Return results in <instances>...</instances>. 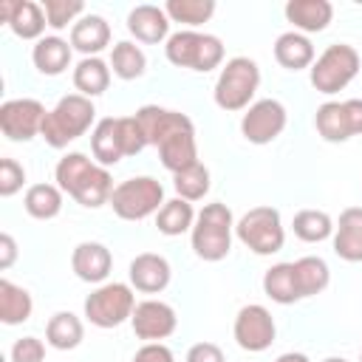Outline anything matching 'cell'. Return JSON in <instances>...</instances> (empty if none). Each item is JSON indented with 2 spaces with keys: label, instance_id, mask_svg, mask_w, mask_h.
I'll list each match as a JSON object with an SVG mask.
<instances>
[{
  "label": "cell",
  "instance_id": "7402d4cb",
  "mask_svg": "<svg viewBox=\"0 0 362 362\" xmlns=\"http://www.w3.org/2000/svg\"><path fill=\"white\" fill-rule=\"evenodd\" d=\"M158 158L164 164V170H170L173 175L198 164V141H195V124L192 127H184V130H175L170 133L158 147Z\"/></svg>",
  "mask_w": 362,
  "mask_h": 362
},
{
  "label": "cell",
  "instance_id": "cb8c5ba5",
  "mask_svg": "<svg viewBox=\"0 0 362 362\" xmlns=\"http://www.w3.org/2000/svg\"><path fill=\"white\" fill-rule=\"evenodd\" d=\"M110 45V25L102 14H82L71 25V48L85 57H96Z\"/></svg>",
  "mask_w": 362,
  "mask_h": 362
},
{
  "label": "cell",
  "instance_id": "4fadbf2b",
  "mask_svg": "<svg viewBox=\"0 0 362 362\" xmlns=\"http://www.w3.org/2000/svg\"><path fill=\"white\" fill-rule=\"evenodd\" d=\"M45 107L40 99H8L0 105V130L11 141H31L34 136L42 133L45 122Z\"/></svg>",
  "mask_w": 362,
  "mask_h": 362
},
{
  "label": "cell",
  "instance_id": "2e32d148",
  "mask_svg": "<svg viewBox=\"0 0 362 362\" xmlns=\"http://www.w3.org/2000/svg\"><path fill=\"white\" fill-rule=\"evenodd\" d=\"M0 20L20 40H42V31L48 25L42 3H34V0H3L0 3Z\"/></svg>",
  "mask_w": 362,
  "mask_h": 362
},
{
  "label": "cell",
  "instance_id": "ee69618b",
  "mask_svg": "<svg viewBox=\"0 0 362 362\" xmlns=\"http://www.w3.org/2000/svg\"><path fill=\"white\" fill-rule=\"evenodd\" d=\"M274 362H311L305 354H300V351H288V354H280Z\"/></svg>",
  "mask_w": 362,
  "mask_h": 362
},
{
  "label": "cell",
  "instance_id": "836d02e7",
  "mask_svg": "<svg viewBox=\"0 0 362 362\" xmlns=\"http://www.w3.org/2000/svg\"><path fill=\"white\" fill-rule=\"evenodd\" d=\"M110 71H113L119 79H124V82L139 79V76L147 71V57H144V51H141L136 42L122 40V42H116L113 51H110Z\"/></svg>",
  "mask_w": 362,
  "mask_h": 362
},
{
  "label": "cell",
  "instance_id": "8992f818",
  "mask_svg": "<svg viewBox=\"0 0 362 362\" xmlns=\"http://www.w3.org/2000/svg\"><path fill=\"white\" fill-rule=\"evenodd\" d=\"M260 85V68L255 59L249 57H232L226 59V65L221 68L218 79H215V105L226 113L235 110H246L257 93Z\"/></svg>",
  "mask_w": 362,
  "mask_h": 362
},
{
  "label": "cell",
  "instance_id": "9c48e42d",
  "mask_svg": "<svg viewBox=\"0 0 362 362\" xmlns=\"http://www.w3.org/2000/svg\"><path fill=\"white\" fill-rule=\"evenodd\" d=\"M235 235L249 252L263 257L280 252L286 243V226L274 206H252L249 212H243L235 223Z\"/></svg>",
  "mask_w": 362,
  "mask_h": 362
},
{
  "label": "cell",
  "instance_id": "7a4b0ae2",
  "mask_svg": "<svg viewBox=\"0 0 362 362\" xmlns=\"http://www.w3.org/2000/svg\"><path fill=\"white\" fill-rule=\"evenodd\" d=\"M144 147H147V139L136 116H107L93 124L90 153L102 167L119 164L124 156H136Z\"/></svg>",
  "mask_w": 362,
  "mask_h": 362
},
{
  "label": "cell",
  "instance_id": "8fae6325",
  "mask_svg": "<svg viewBox=\"0 0 362 362\" xmlns=\"http://www.w3.org/2000/svg\"><path fill=\"white\" fill-rule=\"evenodd\" d=\"M314 127L331 144L362 136V99L322 102L314 113Z\"/></svg>",
  "mask_w": 362,
  "mask_h": 362
},
{
  "label": "cell",
  "instance_id": "d6986e66",
  "mask_svg": "<svg viewBox=\"0 0 362 362\" xmlns=\"http://www.w3.org/2000/svg\"><path fill=\"white\" fill-rule=\"evenodd\" d=\"M144 130V139L147 144L158 147L170 133L175 130H184V127H192V119L181 110H170V107H158V105H144L133 113Z\"/></svg>",
  "mask_w": 362,
  "mask_h": 362
},
{
  "label": "cell",
  "instance_id": "d4e9b609",
  "mask_svg": "<svg viewBox=\"0 0 362 362\" xmlns=\"http://www.w3.org/2000/svg\"><path fill=\"white\" fill-rule=\"evenodd\" d=\"M274 59L286 68V71H303L314 65V45L305 34L300 31H286L274 40Z\"/></svg>",
  "mask_w": 362,
  "mask_h": 362
},
{
  "label": "cell",
  "instance_id": "f1b7e54d",
  "mask_svg": "<svg viewBox=\"0 0 362 362\" xmlns=\"http://www.w3.org/2000/svg\"><path fill=\"white\" fill-rule=\"evenodd\" d=\"M85 337V325L74 311H57L45 325V342L57 351H74Z\"/></svg>",
  "mask_w": 362,
  "mask_h": 362
},
{
  "label": "cell",
  "instance_id": "5bb4252c",
  "mask_svg": "<svg viewBox=\"0 0 362 362\" xmlns=\"http://www.w3.org/2000/svg\"><path fill=\"white\" fill-rule=\"evenodd\" d=\"M232 334H235V342L249 351V354H260L266 351L274 337H277V325H274V317L266 305H257V303H249L238 311L235 317V325H232Z\"/></svg>",
  "mask_w": 362,
  "mask_h": 362
},
{
  "label": "cell",
  "instance_id": "ba28073f",
  "mask_svg": "<svg viewBox=\"0 0 362 362\" xmlns=\"http://www.w3.org/2000/svg\"><path fill=\"white\" fill-rule=\"evenodd\" d=\"M110 206L122 221H144L164 206V187L153 175H133L113 187Z\"/></svg>",
  "mask_w": 362,
  "mask_h": 362
},
{
  "label": "cell",
  "instance_id": "9a60e30c",
  "mask_svg": "<svg viewBox=\"0 0 362 362\" xmlns=\"http://www.w3.org/2000/svg\"><path fill=\"white\" fill-rule=\"evenodd\" d=\"M130 325H133V334L139 339L161 342L178 328V317H175V308L164 300H141L133 308Z\"/></svg>",
  "mask_w": 362,
  "mask_h": 362
},
{
  "label": "cell",
  "instance_id": "e0dca14e",
  "mask_svg": "<svg viewBox=\"0 0 362 362\" xmlns=\"http://www.w3.org/2000/svg\"><path fill=\"white\" fill-rule=\"evenodd\" d=\"M71 269L82 283H93L102 286L113 269V255L105 243L99 240H82L74 252H71Z\"/></svg>",
  "mask_w": 362,
  "mask_h": 362
},
{
  "label": "cell",
  "instance_id": "d6a6232c",
  "mask_svg": "<svg viewBox=\"0 0 362 362\" xmlns=\"http://www.w3.org/2000/svg\"><path fill=\"white\" fill-rule=\"evenodd\" d=\"M192 223H195V209L189 201L184 198H173V201H164V206L158 209L156 215V226L161 235L167 238H178L184 232H192Z\"/></svg>",
  "mask_w": 362,
  "mask_h": 362
},
{
  "label": "cell",
  "instance_id": "f546056e",
  "mask_svg": "<svg viewBox=\"0 0 362 362\" xmlns=\"http://www.w3.org/2000/svg\"><path fill=\"white\" fill-rule=\"evenodd\" d=\"M294 274H297V288H300V297H317L328 288L331 283V269L322 257H314V255H305L300 260H294Z\"/></svg>",
  "mask_w": 362,
  "mask_h": 362
},
{
  "label": "cell",
  "instance_id": "52a82bcc",
  "mask_svg": "<svg viewBox=\"0 0 362 362\" xmlns=\"http://www.w3.org/2000/svg\"><path fill=\"white\" fill-rule=\"evenodd\" d=\"M359 65H362V59L354 45L334 42L314 59V65L308 68V79L317 93L334 96L354 82V76L359 74Z\"/></svg>",
  "mask_w": 362,
  "mask_h": 362
},
{
  "label": "cell",
  "instance_id": "6da1fadb",
  "mask_svg": "<svg viewBox=\"0 0 362 362\" xmlns=\"http://www.w3.org/2000/svg\"><path fill=\"white\" fill-rule=\"evenodd\" d=\"M57 187L71 195L76 204L96 209L102 204H110V192H113V178L107 173V167L96 164L93 158H88L85 153H68L57 161L54 170Z\"/></svg>",
  "mask_w": 362,
  "mask_h": 362
},
{
  "label": "cell",
  "instance_id": "e575fe53",
  "mask_svg": "<svg viewBox=\"0 0 362 362\" xmlns=\"http://www.w3.org/2000/svg\"><path fill=\"white\" fill-rule=\"evenodd\" d=\"M291 229L305 243H320V240L334 238V221L322 209H300L291 221Z\"/></svg>",
  "mask_w": 362,
  "mask_h": 362
},
{
  "label": "cell",
  "instance_id": "5b68a950",
  "mask_svg": "<svg viewBox=\"0 0 362 362\" xmlns=\"http://www.w3.org/2000/svg\"><path fill=\"white\" fill-rule=\"evenodd\" d=\"M164 57L175 68H189V71L206 74V71L221 68V62H223V42L215 34L184 28V31L170 34V40L164 45Z\"/></svg>",
  "mask_w": 362,
  "mask_h": 362
},
{
  "label": "cell",
  "instance_id": "277c9868",
  "mask_svg": "<svg viewBox=\"0 0 362 362\" xmlns=\"http://www.w3.org/2000/svg\"><path fill=\"white\" fill-rule=\"evenodd\" d=\"M232 235H235L232 209L221 201L204 204V209L195 215V223L189 232L192 252L206 263H218L232 252Z\"/></svg>",
  "mask_w": 362,
  "mask_h": 362
},
{
  "label": "cell",
  "instance_id": "ffe728a7",
  "mask_svg": "<svg viewBox=\"0 0 362 362\" xmlns=\"http://www.w3.org/2000/svg\"><path fill=\"white\" fill-rule=\"evenodd\" d=\"M127 31L139 42L158 45V42L170 40V17H167L164 6L141 3V6L130 8V14H127Z\"/></svg>",
  "mask_w": 362,
  "mask_h": 362
},
{
  "label": "cell",
  "instance_id": "f6af8a7d",
  "mask_svg": "<svg viewBox=\"0 0 362 362\" xmlns=\"http://www.w3.org/2000/svg\"><path fill=\"white\" fill-rule=\"evenodd\" d=\"M322 362H348V359H345V356H325Z\"/></svg>",
  "mask_w": 362,
  "mask_h": 362
},
{
  "label": "cell",
  "instance_id": "4316f807",
  "mask_svg": "<svg viewBox=\"0 0 362 362\" xmlns=\"http://www.w3.org/2000/svg\"><path fill=\"white\" fill-rule=\"evenodd\" d=\"M110 85V62L99 59V57H82L74 68V88L76 93L93 99L102 96Z\"/></svg>",
  "mask_w": 362,
  "mask_h": 362
},
{
  "label": "cell",
  "instance_id": "f35d334b",
  "mask_svg": "<svg viewBox=\"0 0 362 362\" xmlns=\"http://www.w3.org/2000/svg\"><path fill=\"white\" fill-rule=\"evenodd\" d=\"M25 184V170L23 164H17L14 158H3L0 161V195L11 198L14 192H20Z\"/></svg>",
  "mask_w": 362,
  "mask_h": 362
},
{
  "label": "cell",
  "instance_id": "83f0119b",
  "mask_svg": "<svg viewBox=\"0 0 362 362\" xmlns=\"http://www.w3.org/2000/svg\"><path fill=\"white\" fill-rule=\"evenodd\" d=\"M263 294L280 305H291V303L303 300L300 288H297L294 263H274L272 269H266L263 272Z\"/></svg>",
  "mask_w": 362,
  "mask_h": 362
},
{
  "label": "cell",
  "instance_id": "484cf974",
  "mask_svg": "<svg viewBox=\"0 0 362 362\" xmlns=\"http://www.w3.org/2000/svg\"><path fill=\"white\" fill-rule=\"evenodd\" d=\"M71 42L62 37H42L37 40V45L31 48V62L40 74L45 76H59L65 74V68L71 65Z\"/></svg>",
  "mask_w": 362,
  "mask_h": 362
},
{
  "label": "cell",
  "instance_id": "7bdbcfd3",
  "mask_svg": "<svg viewBox=\"0 0 362 362\" xmlns=\"http://www.w3.org/2000/svg\"><path fill=\"white\" fill-rule=\"evenodd\" d=\"M17 260V243L8 232L0 235V269H11Z\"/></svg>",
  "mask_w": 362,
  "mask_h": 362
},
{
  "label": "cell",
  "instance_id": "bcb514c9",
  "mask_svg": "<svg viewBox=\"0 0 362 362\" xmlns=\"http://www.w3.org/2000/svg\"><path fill=\"white\" fill-rule=\"evenodd\" d=\"M359 362H362V348H359Z\"/></svg>",
  "mask_w": 362,
  "mask_h": 362
},
{
  "label": "cell",
  "instance_id": "b9f144b4",
  "mask_svg": "<svg viewBox=\"0 0 362 362\" xmlns=\"http://www.w3.org/2000/svg\"><path fill=\"white\" fill-rule=\"evenodd\" d=\"M187 362H226V356L215 342H195L187 351Z\"/></svg>",
  "mask_w": 362,
  "mask_h": 362
},
{
  "label": "cell",
  "instance_id": "4dcf8cb0",
  "mask_svg": "<svg viewBox=\"0 0 362 362\" xmlns=\"http://www.w3.org/2000/svg\"><path fill=\"white\" fill-rule=\"evenodd\" d=\"M31 311H34L31 294L23 286H17L8 277H3L0 280V320L6 325H20V322H25L31 317Z\"/></svg>",
  "mask_w": 362,
  "mask_h": 362
},
{
  "label": "cell",
  "instance_id": "60d3db41",
  "mask_svg": "<svg viewBox=\"0 0 362 362\" xmlns=\"http://www.w3.org/2000/svg\"><path fill=\"white\" fill-rule=\"evenodd\" d=\"M130 362H175V356L164 342H144Z\"/></svg>",
  "mask_w": 362,
  "mask_h": 362
},
{
  "label": "cell",
  "instance_id": "74e56055",
  "mask_svg": "<svg viewBox=\"0 0 362 362\" xmlns=\"http://www.w3.org/2000/svg\"><path fill=\"white\" fill-rule=\"evenodd\" d=\"M42 11L45 20L54 31L68 28V23H74L79 14H85V3L79 0H42Z\"/></svg>",
  "mask_w": 362,
  "mask_h": 362
},
{
  "label": "cell",
  "instance_id": "1f68e13d",
  "mask_svg": "<svg viewBox=\"0 0 362 362\" xmlns=\"http://www.w3.org/2000/svg\"><path fill=\"white\" fill-rule=\"evenodd\" d=\"M23 206L37 221H51L62 212V189L57 184H31L25 189Z\"/></svg>",
  "mask_w": 362,
  "mask_h": 362
},
{
  "label": "cell",
  "instance_id": "603a6c76",
  "mask_svg": "<svg viewBox=\"0 0 362 362\" xmlns=\"http://www.w3.org/2000/svg\"><path fill=\"white\" fill-rule=\"evenodd\" d=\"M286 20L300 34H317L325 31L334 20V6L328 0H288L286 3Z\"/></svg>",
  "mask_w": 362,
  "mask_h": 362
},
{
  "label": "cell",
  "instance_id": "ac0fdd59",
  "mask_svg": "<svg viewBox=\"0 0 362 362\" xmlns=\"http://www.w3.org/2000/svg\"><path fill=\"white\" fill-rule=\"evenodd\" d=\"M130 286L141 294H158L170 286L173 280V269L167 263L164 255H156V252H141L130 260Z\"/></svg>",
  "mask_w": 362,
  "mask_h": 362
},
{
  "label": "cell",
  "instance_id": "7c38bea8",
  "mask_svg": "<svg viewBox=\"0 0 362 362\" xmlns=\"http://www.w3.org/2000/svg\"><path fill=\"white\" fill-rule=\"evenodd\" d=\"M288 113L283 102L277 99H257L246 107L240 119V133L249 144H272L283 130H286Z\"/></svg>",
  "mask_w": 362,
  "mask_h": 362
},
{
  "label": "cell",
  "instance_id": "3957f363",
  "mask_svg": "<svg viewBox=\"0 0 362 362\" xmlns=\"http://www.w3.org/2000/svg\"><path fill=\"white\" fill-rule=\"evenodd\" d=\"M93 119H96L93 99H88L82 93H68V96H62L45 113V122H42V133L40 136L45 139L48 147L62 150L71 141H76L79 136H85L90 130Z\"/></svg>",
  "mask_w": 362,
  "mask_h": 362
},
{
  "label": "cell",
  "instance_id": "8d00e7d4",
  "mask_svg": "<svg viewBox=\"0 0 362 362\" xmlns=\"http://www.w3.org/2000/svg\"><path fill=\"white\" fill-rule=\"evenodd\" d=\"M209 170H206V164H192V167H187V170H181V173H175L173 175V187H175V192H178V198H184V201H201L206 192H209Z\"/></svg>",
  "mask_w": 362,
  "mask_h": 362
},
{
  "label": "cell",
  "instance_id": "ab89813d",
  "mask_svg": "<svg viewBox=\"0 0 362 362\" xmlns=\"http://www.w3.org/2000/svg\"><path fill=\"white\" fill-rule=\"evenodd\" d=\"M45 359V345L37 337H20L11 345V362H42Z\"/></svg>",
  "mask_w": 362,
  "mask_h": 362
},
{
  "label": "cell",
  "instance_id": "30bf717a",
  "mask_svg": "<svg viewBox=\"0 0 362 362\" xmlns=\"http://www.w3.org/2000/svg\"><path fill=\"white\" fill-rule=\"evenodd\" d=\"M136 294L127 283H102L85 297V317L96 328H116L133 317Z\"/></svg>",
  "mask_w": 362,
  "mask_h": 362
},
{
  "label": "cell",
  "instance_id": "d590c367",
  "mask_svg": "<svg viewBox=\"0 0 362 362\" xmlns=\"http://www.w3.org/2000/svg\"><path fill=\"white\" fill-rule=\"evenodd\" d=\"M164 11L170 23H184L189 28H198L215 14V0H167Z\"/></svg>",
  "mask_w": 362,
  "mask_h": 362
},
{
  "label": "cell",
  "instance_id": "44dd1931",
  "mask_svg": "<svg viewBox=\"0 0 362 362\" xmlns=\"http://www.w3.org/2000/svg\"><path fill=\"white\" fill-rule=\"evenodd\" d=\"M334 255L348 263H362V206H348L334 223Z\"/></svg>",
  "mask_w": 362,
  "mask_h": 362
}]
</instances>
